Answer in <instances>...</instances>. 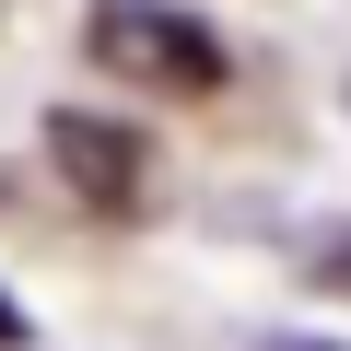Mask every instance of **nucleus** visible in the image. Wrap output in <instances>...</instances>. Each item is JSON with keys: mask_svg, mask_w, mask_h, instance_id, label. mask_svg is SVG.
<instances>
[{"mask_svg": "<svg viewBox=\"0 0 351 351\" xmlns=\"http://www.w3.org/2000/svg\"><path fill=\"white\" fill-rule=\"evenodd\" d=\"M82 59L141 82L152 106H199L234 82V47L188 12V0H82Z\"/></svg>", "mask_w": 351, "mask_h": 351, "instance_id": "obj_1", "label": "nucleus"}, {"mask_svg": "<svg viewBox=\"0 0 351 351\" xmlns=\"http://www.w3.org/2000/svg\"><path fill=\"white\" fill-rule=\"evenodd\" d=\"M36 141H47V176H59L94 223H141V211H152V129H129V117H106V106H47Z\"/></svg>", "mask_w": 351, "mask_h": 351, "instance_id": "obj_2", "label": "nucleus"}, {"mask_svg": "<svg viewBox=\"0 0 351 351\" xmlns=\"http://www.w3.org/2000/svg\"><path fill=\"white\" fill-rule=\"evenodd\" d=\"M24 339H36V316L12 304V281H0V351H24Z\"/></svg>", "mask_w": 351, "mask_h": 351, "instance_id": "obj_4", "label": "nucleus"}, {"mask_svg": "<svg viewBox=\"0 0 351 351\" xmlns=\"http://www.w3.org/2000/svg\"><path fill=\"white\" fill-rule=\"evenodd\" d=\"M246 351H351V339H293V328H281V339H246Z\"/></svg>", "mask_w": 351, "mask_h": 351, "instance_id": "obj_5", "label": "nucleus"}, {"mask_svg": "<svg viewBox=\"0 0 351 351\" xmlns=\"http://www.w3.org/2000/svg\"><path fill=\"white\" fill-rule=\"evenodd\" d=\"M293 258H304V281H328V293H351V211H339V223H316V234H304Z\"/></svg>", "mask_w": 351, "mask_h": 351, "instance_id": "obj_3", "label": "nucleus"}]
</instances>
